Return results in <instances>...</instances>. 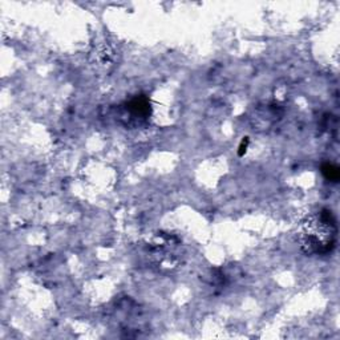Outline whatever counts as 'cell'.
<instances>
[{
  "instance_id": "cell-1",
  "label": "cell",
  "mask_w": 340,
  "mask_h": 340,
  "mask_svg": "<svg viewBox=\"0 0 340 340\" xmlns=\"http://www.w3.org/2000/svg\"><path fill=\"white\" fill-rule=\"evenodd\" d=\"M336 233V221L331 211L312 214L301 226L302 250L308 255L328 253L335 246Z\"/></svg>"
},
{
  "instance_id": "cell-2",
  "label": "cell",
  "mask_w": 340,
  "mask_h": 340,
  "mask_svg": "<svg viewBox=\"0 0 340 340\" xmlns=\"http://www.w3.org/2000/svg\"><path fill=\"white\" fill-rule=\"evenodd\" d=\"M128 110L133 116L136 117H146L148 114H150V103L149 100L144 96H139V97L133 98L128 104Z\"/></svg>"
},
{
  "instance_id": "cell-3",
  "label": "cell",
  "mask_w": 340,
  "mask_h": 340,
  "mask_svg": "<svg viewBox=\"0 0 340 340\" xmlns=\"http://www.w3.org/2000/svg\"><path fill=\"white\" fill-rule=\"evenodd\" d=\"M322 174L324 175V178L331 182H337L340 177L339 168L331 162H326L322 165Z\"/></svg>"
},
{
  "instance_id": "cell-4",
  "label": "cell",
  "mask_w": 340,
  "mask_h": 340,
  "mask_svg": "<svg viewBox=\"0 0 340 340\" xmlns=\"http://www.w3.org/2000/svg\"><path fill=\"white\" fill-rule=\"evenodd\" d=\"M247 144H249V138H243L242 139V144H241V146H239V156H243V154H245V153H246V150H247Z\"/></svg>"
}]
</instances>
